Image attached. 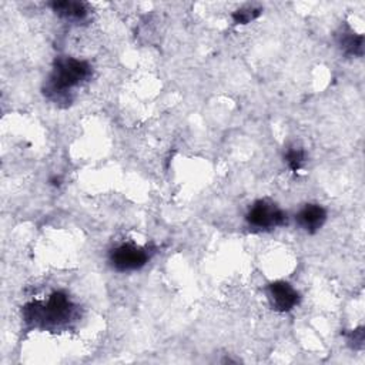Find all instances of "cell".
<instances>
[{
  "label": "cell",
  "mask_w": 365,
  "mask_h": 365,
  "mask_svg": "<svg viewBox=\"0 0 365 365\" xmlns=\"http://www.w3.org/2000/svg\"><path fill=\"white\" fill-rule=\"evenodd\" d=\"M336 43L344 54L346 56H362L364 54V36L356 34L351 29L342 30L336 36Z\"/></svg>",
  "instance_id": "obj_7"
},
{
  "label": "cell",
  "mask_w": 365,
  "mask_h": 365,
  "mask_svg": "<svg viewBox=\"0 0 365 365\" xmlns=\"http://www.w3.org/2000/svg\"><path fill=\"white\" fill-rule=\"evenodd\" d=\"M51 9L60 17L71 19V20H81L88 13L87 6L84 3H81V1H70V0L53 1L51 3Z\"/></svg>",
  "instance_id": "obj_8"
},
{
  "label": "cell",
  "mask_w": 365,
  "mask_h": 365,
  "mask_svg": "<svg viewBox=\"0 0 365 365\" xmlns=\"http://www.w3.org/2000/svg\"><path fill=\"white\" fill-rule=\"evenodd\" d=\"M148 248L134 244H120L110 251V264L120 272L140 269L148 262Z\"/></svg>",
  "instance_id": "obj_4"
},
{
  "label": "cell",
  "mask_w": 365,
  "mask_h": 365,
  "mask_svg": "<svg viewBox=\"0 0 365 365\" xmlns=\"http://www.w3.org/2000/svg\"><path fill=\"white\" fill-rule=\"evenodd\" d=\"M267 297L271 307L278 312H288L299 302L298 291L287 281H274L267 285Z\"/></svg>",
  "instance_id": "obj_5"
},
{
  "label": "cell",
  "mask_w": 365,
  "mask_h": 365,
  "mask_svg": "<svg viewBox=\"0 0 365 365\" xmlns=\"http://www.w3.org/2000/svg\"><path fill=\"white\" fill-rule=\"evenodd\" d=\"M349 342H354V345H362V342H364V331H362V328L355 329L354 332H351Z\"/></svg>",
  "instance_id": "obj_11"
},
{
  "label": "cell",
  "mask_w": 365,
  "mask_h": 365,
  "mask_svg": "<svg viewBox=\"0 0 365 365\" xmlns=\"http://www.w3.org/2000/svg\"><path fill=\"white\" fill-rule=\"evenodd\" d=\"M327 211L319 204H307L295 215V221L299 228L308 234H315L325 222Z\"/></svg>",
  "instance_id": "obj_6"
},
{
  "label": "cell",
  "mask_w": 365,
  "mask_h": 365,
  "mask_svg": "<svg viewBox=\"0 0 365 365\" xmlns=\"http://www.w3.org/2000/svg\"><path fill=\"white\" fill-rule=\"evenodd\" d=\"M250 227L257 230H271L274 227L285 225L288 221L287 212L278 208L274 202L267 200L257 201L245 215Z\"/></svg>",
  "instance_id": "obj_3"
},
{
  "label": "cell",
  "mask_w": 365,
  "mask_h": 365,
  "mask_svg": "<svg viewBox=\"0 0 365 365\" xmlns=\"http://www.w3.org/2000/svg\"><path fill=\"white\" fill-rule=\"evenodd\" d=\"M73 311L71 301L64 292H54L46 304H31L24 308L26 321H43L47 324H57L66 321Z\"/></svg>",
  "instance_id": "obj_2"
},
{
  "label": "cell",
  "mask_w": 365,
  "mask_h": 365,
  "mask_svg": "<svg viewBox=\"0 0 365 365\" xmlns=\"http://www.w3.org/2000/svg\"><path fill=\"white\" fill-rule=\"evenodd\" d=\"M259 14H261L259 7L245 6V7H241V9H238L232 13V20H234L235 24H248L252 20H255Z\"/></svg>",
  "instance_id": "obj_9"
},
{
  "label": "cell",
  "mask_w": 365,
  "mask_h": 365,
  "mask_svg": "<svg viewBox=\"0 0 365 365\" xmlns=\"http://www.w3.org/2000/svg\"><path fill=\"white\" fill-rule=\"evenodd\" d=\"M285 161L292 171H299L305 161V153L301 148H289L285 154Z\"/></svg>",
  "instance_id": "obj_10"
},
{
  "label": "cell",
  "mask_w": 365,
  "mask_h": 365,
  "mask_svg": "<svg viewBox=\"0 0 365 365\" xmlns=\"http://www.w3.org/2000/svg\"><path fill=\"white\" fill-rule=\"evenodd\" d=\"M90 74L91 67L87 61L73 57H61L54 63L44 93L54 101H60L67 97V93L73 87L88 78Z\"/></svg>",
  "instance_id": "obj_1"
}]
</instances>
